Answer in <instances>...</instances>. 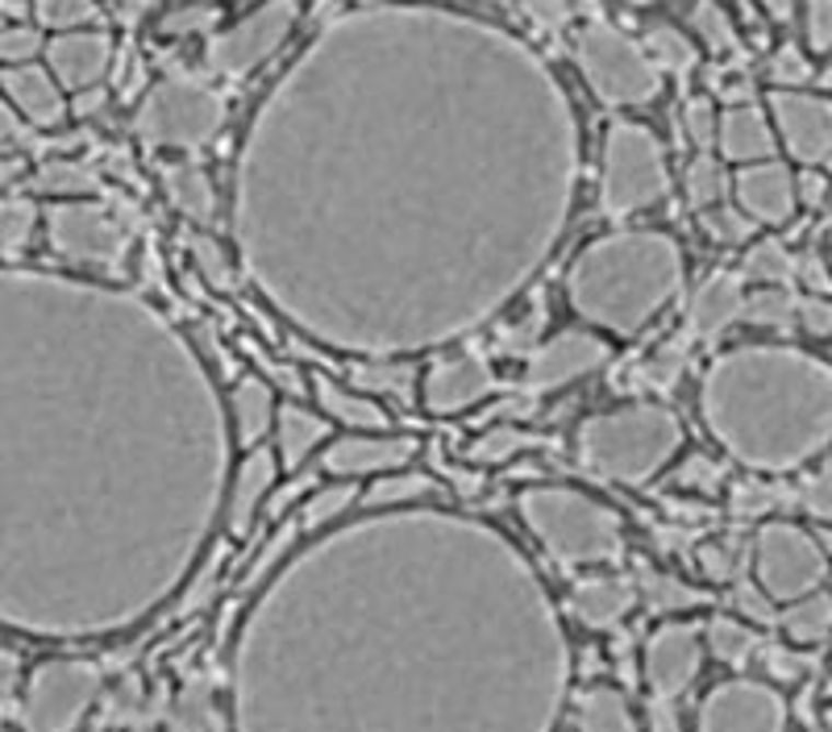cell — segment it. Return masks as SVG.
Returning a JSON list of instances; mask_svg holds the SVG:
<instances>
[{"instance_id":"83f0119b","label":"cell","mask_w":832,"mask_h":732,"mask_svg":"<svg viewBox=\"0 0 832 732\" xmlns=\"http://www.w3.org/2000/svg\"><path fill=\"white\" fill-rule=\"evenodd\" d=\"M683 362H686V346L683 341H670V346H662L654 358H645V367H637L633 383H637V387H649V392H670V387L683 379Z\"/></svg>"},{"instance_id":"3957f363","label":"cell","mask_w":832,"mask_h":732,"mask_svg":"<svg viewBox=\"0 0 832 732\" xmlns=\"http://www.w3.org/2000/svg\"><path fill=\"white\" fill-rule=\"evenodd\" d=\"M517 503L524 524L558 562H608L621 554V516L575 487H529Z\"/></svg>"},{"instance_id":"5b68a950","label":"cell","mask_w":832,"mask_h":732,"mask_svg":"<svg viewBox=\"0 0 832 732\" xmlns=\"http://www.w3.org/2000/svg\"><path fill=\"white\" fill-rule=\"evenodd\" d=\"M579 63L591 88L608 105H642L658 92V75H654L649 59L624 34L608 30V25H596V30L582 34Z\"/></svg>"},{"instance_id":"ee69618b","label":"cell","mask_w":832,"mask_h":732,"mask_svg":"<svg viewBox=\"0 0 832 732\" xmlns=\"http://www.w3.org/2000/svg\"><path fill=\"white\" fill-rule=\"evenodd\" d=\"M524 13H529L538 25L558 30V25L570 18V4H566V0H524Z\"/></svg>"},{"instance_id":"ffe728a7","label":"cell","mask_w":832,"mask_h":732,"mask_svg":"<svg viewBox=\"0 0 832 732\" xmlns=\"http://www.w3.org/2000/svg\"><path fill=\"white\" fill-rule=\"evenodd\" d=\"M312 396H316V404H321L333 420H342V425H350V429H388V413H383L371 396L350 392V387H342L337 379L321 375V371L312 375Z\"/></svg>"},{"instance_id":"bcb514c9","label":"cell","mask_w":832,"mask_h":732,"mask_svg":"<svg viewBox=\"0 0 832 732\" xmlns=\"http://www.w3.org/2000/svg\"><path fill=\"white\" fill-rule=\"evenodd\" d=\"M686 129H691L695 142H707V138H712V113H707L704 101H695V105L686 108Z\"/></svg>"},{"instance_id":"d6a6232c","label":"cell","mask_w":832,"mask_h":732,"mask_svg":"<svg viewBox=\"0 0 832 732\" xmlns=\"http://www.w3.org/2000/svg\"><path fill=\"white\" fill-rule=\"evenodd\" d=\"M649 50H654V59L662 67H674V71H686V67L695 63V50L683 43V34H674V30H654L649 34Z\"/></svg>"},{"instance_id":"e575fe53","label":"cell","mask_w":832,"mask_h":732,"mask_svg":"<svg viewBox=\"0 0 832 732\" xmlns=\"http://www.w3.org/2000/svg\"><path fill=\"white\" fill-rule=\"evenodd\" d=\"M645 595L654 607H686V604H700V595L691 586L674 583V579H662V574H645Z\"/></svg>"},{"instance_id":"8fae6325","label":"cell","mask_w":832,"mask_h":732,"mask_svg":"<svg viewBox=\"0 0 832 732\" xmlns=\"http://www.w3.org/2000/svg\"><path fill=\"white\" fill-rule=\"evenodd\" d=\"M291 25V4L275 0L267 9H258L250 22H242L233 34H226L221 43H212V63L221 71H246L250 63L267 59L270 50L279 46V38L288 34Z\"/></svg>"},{"instance_id":"7a4b0ae2","label":"cell","mask_w":832,"mask_h":732,"mask_svg":"<svg viewBox=\"0 0 832 732\" xmlns=\"http://www.w3.org/2000/svg\"><path fill=\"white\" fill-rule=\"evenodd\" d=\"M683 445V420L662 404H624L600 417H587L575 438L579 470L600 483L642 487Z\"/></svg>"},{"instance_id":"4fadbf2b","label":"cell","mask_w":832,"mask_h":732,"mask_svg":"<svg viewBox=\"0 0 832 732\" xmlns=\"http://www.w3.org/2000/svg\"><path fill=\"white\" fill-rule=\"evenodd\" d=\"M741 316V283L732 275H716L707 279L704 288L695 292L691 309H686V334H695L700 341L720 337Z\"/></svg>"},{"instance_id":"cb8c5ba5","label":"cell","mask_w":832,"mask_h":732,"mask_svg":"<svg viewBox=\"0 0 832 732\" xmlns=\"http://www.w3.org/2000/svg\"><path fill=\"white\" fill-rule=\"evenodd\" d=\"M434 496H441L437 479L420 475V470H392V475H383L379 483L367 487L362 503H367V508H395V503L434 500Z\"/></svg>"},{"instance_id":"f6af8a7d","label":"cell","mask_w":832,"mask_h":732,"mask_svg":"<svg viewBox=\"0 0 832 732\" xmlns=\"http://www.w3.org/2000/svg\"><path fill=\"white\" fill-rule=\"evenodd\" d=\"M538 413V399L529 396V392H520V396L504 399L496 408H487V420H508V417H533Z\"/></svg>"},{"instance_id":"4dcf8cb0","label":"cell","mask_w":832,"mask_h":732,"mask_svg":"<svg viewBox=\"0 0 832 732\" xmlns=\"http://www.w3.org/2000/svg\"><path fill=\"white\" fill-rule=\"evenodd\" d=\"M34 230V209L25 200L0 205V254H13L25 246V237Z\"/></svg>"},{"instance_id":"8992f818","label":"cell","mask_w":832,"mask_h":732,"mask_svg":"<svg viewBox=\"0 0 832 732\" xmlns=\"http://www.w3.org/2000/svg\"><path fill=\"white\" fill-rule=\"evenodd\" d=\"M221 126V101L200 84H163L146 101L138 129L154 147H200Z\"/></svg>"},{"instance_id":"603a6c76","label":"cell","mask_w":832,"mask_h":732,"mask_svg":"<svg viewBox=\"0 0 832 732\" xmlns=\"http://www.w3.org/2000/svg\"><path fill=\"white\" fill-rule=\"evenodd\" d=\"M538 445H545L541 433H529V429H517V425H492V429H483V438L471 441L466 458L475 466H496V462L517 458L520 450H538Z\"/></svg>"},{"instance_id":"2e32d148","label":"cell","mask_w":832,"mask_h":732,"mask_svg":"<svg viewBox=\"0 0 832 732\" xmlns=\"http://www.w3.org/2000/svg\"><path fill=\"white\" fill-rule=\"evenodd\" d=\"M695 662H700V653H695V641H691V628H666L649 646V683L662 695H674V690H683L691 683Z\"/></svg>"},{"instance_id":"8d00e7d4","label":"cell","mask_w":832,"mask_h":732,"mask_svg":"<svg viewBox=\"0 0 832 732\" xmlns=\"http://www.w3.org/2000/svg\"><path fill=\"white\" fill-rule=\"evenodd\" d=\"M246 355L254 358V362H258V367H263V371H267V375L275 379L279 387H288V396H304V383H300V375H296V367H291V362H279V358H270L267 350L258 346V341H246Z\"/></svg>"},{"instance_id":"6da1fadb","label":"cell","mask_w":832,"mask_h":732,"mask_svg":"<svg viewBox=\"0 0 832 732\" xmlns=\"http://www.w3.org/2000/svg\"><path fill=\"white\" fill-rule=\"evenodd\" d=\"M683 288V254L654 230H624L591 242L566 275L570 309L608 334L637 337Z\"/></svg>"},{"instance_id":"52a82bcc","label":"cell","mask_w":832,"mask_h":732,"mask_svg":"<svg viewBox=\"0 0 832 732\" xmlns=\"http://www.w3.org/2000/svg\"><path fill=\"white\" fill-rule=\"evenodd\" d=\"M612 358V346L600 334L587 329H562L550 341H538L529 358H524V375H520V392L541 396V392H558L575 379L600 371L603 362Z\"/></svg>"},{"instance_id":"ba28073f","label":"cell","mask_w":832,"mask_h":732,"mask_svg":"<svg viewBox=\"0 0 832 732\" xmlns=\"http://www.w3.org/2000/svg\"><path fill=\"white\" fill-rule=\"evenodd\" d=\"M50 242L55 251L76 263H96L104 271H117L125 258V230L108 221L101 209L62 205L50 212Z\"/></svg>"},{"instance_id":"ac0fdd59","label":"cell","mask_w":832,"mask_h":732,"mask_svg":"<svg viewBox=\"0 0 832 732\" xmlns=\"http://www.w3.org/2000/svg\"><path fill=\"white\" fill-rule=\"evenodd\" d=\"M4 92H9V101L30 117V121H38V126H55L62 117V101L55 84H50V75L42 71V67H13V71H4Z\"/></svg>"},{"instance_id":"7bdbcfd3","label":"cell","mask_w":832,"mask_h":732,"mask_svg":"<svg viewBox=\"0 0 832 732\" xmlns=\"http://www.w3.org/2000/svg\"><path fill=\"white\" fill-rule=\"evenodd\" d=\"M42 188L50 191H83V188H96V179L88 171L76 167H46L42 171Z\"/></svg>"},{"instance_id":"d4e9b609","label":"cell","mask_w":832,"mask_h":732,"mask_svg":"<svg viewBox=\"0 0 832 732\" xmlns=\"http://www.w3.org/2000/svg\"><path fill=\"white\" fill-rule=\"evenodd\" d=\"M741 200L762 221H783L790 212V188L778 171H749L741 179Z\"/></svg>"},{"instance_id":"484cf974","label":"cell","mask_w":832,"mask_h":732,"mask_svg":"<svg viewBox=\"0 0 832 732\" xmlns=\"http://www.w3.org/2000/svg\"><path fill=\"white\" fill-rule=\"evenodd\" d=\"M354 500H358V487H354V479H342V483H333V487H321V491H312L309 500H304V512H300L296 521H300V528H304V533H312V528L330 524L333 516H342V512H346Z\"/></svg>"},{"instance_id":"30bf717a","label":"cell","mask_w":832,"mask_h":732,"mask_svg":"<svg viewBox=\"0 0 832 732\" xmlns=\"http://www.w3.org/2000/svg\"><path fill=\"white\" fill-rule=\"evenodd\" d=\"M416 458V438H342L321 454V470L333 479L392 475Z\"/></svg>"},{"instance_id":"c3c4849f","label":"cell","mask_w":832,"mask_h":732,"mask_svg":"<svg viewBox=\"0 0 832 732\" xmlns=\"http://www.w3.org/2000/svg\"><path fill=\"white\" fill-rule=\"evenodd\" d=\"M101 101H104V92H96V88H92L88 96L80 92V101H76V113H80V117H83V113H96V108H101Z\"/></svg>"},{"instance_id":"f907efd6","label":"cell","mask_w":832,"mask_h":732,"mask_svg":"<svg viewBox=\"0 0 832 732\" xmlns=\"http://www.w3.org/2000/svg\"><path fill=\"white\" fill-rule=\"evenodd\" d=\"M637 4H642V0H637Z\"/></svg>"},{"instance_id":"4316f807","label":"cell","mask_w":832,"mask_h":732,"mask_svg":"<svg viewBox=\"0 0 832 732\" xmlns=\"http://www.w3.org/2000/svg\"><path fill=\"white\" fill-rule=\"evenodd\" d=\"M579 720L582 732H633V720L624 711L621 695H612V690H587Z\"/></svg>"},{"instance_id":"f1b7e54d","label":"cell","mask_w":832,"mask_h":732,"mask_svg":"<svg viewBox=\"0 0 832 732\" xmlns=\"http://www.w3.org/2000/svg\"><path fill=\"white\" fill-rule=\"evenodd\" d=\"M192 267H196V275L205 279L212 292H229L233 288V271H229L226 251L212 237H205V233L192 237Z\"/></svg>"},{"instance_id":"7c38bea8","label":"cell","mask_w":832,"mask_h":732,"mask_svg":"<svg viewBox=\"0 0 832 732\" xmlns=\"http://www.w3.org/2000/svg\"><path fill=\"white\" fill-rule=\"evenodd\" d=\"M279 454L267 450V445H254L246 454V462L238 466V479H233V496H229V533L233 537H246L250 524H254V512L258 503L267 500L270 483L279 475Z\"/></svg>"},{"instance_id":"d590c367","label":"cell","mask_w":832,"mask_h":732,"mask_svg":"<svg viewBox=\"0 0 832 732\" xmlns=\"http://www.w3.org/2000/svg\"><path fill=\"white\" fill-rule=\"evenodd\" d=\"M316 491V475H304V470H296L279 491H270V500H267V516L270 521H279L284 512H288L291 503L296 500H304V496H312Z\"/></svg>"},{"instance_id":"60d3db41","label":"cell","mask_w":832,"mask_h":732,"mask_svg":"<svg viewBox=\"0 0 832 732\" xmlns=\"http://www.w3.org/2000/svg\"><path fill=\"white\" fill-rule=\"evenodd\" d=\"M704 225H707V233H712L716 242H746L749 237L746 217H737V212H728V209H716Z\"/></svg>"},{"instance_id":"f35d334b","label":"cell","mask_w":832,"mask_h":732,"mask_svg":"<svg viewBox=\"0 0 832 732\" xmlns=\"http://www.w3.org/2000/svg\"><path fill=\"white\" fill-rule=\"evenodd\" d=\"M38 55V34L25 30V25H13V30H0V59L9 63H25Z\"/></svg>"},{"instance_id":"9c48e42d","label":"cell","mask_w":832,"mask_h":732,"mask_svg":"<svg viewBox=\"0 0 832 732\" xmlns=\"http://www.w3.org/2000/svg\"><path fill=\"white\" fill-rule=\"evenodd\" d=\"M492 392H496V375H492V367L478 355L437 358L434 367L425 371V383H420V399H425V408L434 417L466 413V408H475L478 399H487Z\"/></svg>"},{"instance_id":"d6986e66","label":"cell","mask_w":832,"mask_h":732,"mask_svg":"<svg viewBox=\"0 0 832 732\" xmlns=\"http://www.w3.org/2000/svg\"><path fill=\"white\" fill-rule=\"evenodd\" d=\"M350 383H354V392L395 399L400 408H413L416 404V367H408V362H388V358L354 362Z\"/></svg>"},{"instance_id":"74e56055","label":"cell","mask_w":832,"mask_h":732,"mask_svg":"<svg viewBox=\"0 0 832 732\" xmlns=\"http://www.w3.org/2000/svg\"><path fill=\"white\" fill-rule=\"evenodd\" d=\"M749 321H758V325H787L790 321V300L783 292H762L749 300Z\"/></svg>"},{"instance_id":"f546056e","label":"cell","mask_w":832,"mask_h":732,"mask_svg":"<svg viewBox=\"0 0 832 732\" xmlns=\"http://www.w3.org/2000/svg\"><path fill=\"white\" fill-rule=\"evenodd\" d=\"M686 196H691L695 209H707V205H716L725 196V175H720V167L712 159H695L691 163V171H686Z\"/></svg>"},{"instance_id":"ab89813d","label":"cell","mask_w":832,"mask_h":732,"mask_svg":"<svg viewBox=\"0 0 832 732\" xmlns=\"http://www.w3.org/2000/svg\"><path fill=\"white\" fill-rule=\"evenodd\" d=\"M679 483L683 487H700V491H716V483H720V466L704 454H691L683 462V470H679Z\"/></svg>"},{"instance_id":"44dd1931","label":"cell","mask_w":832,"mask_h":732,"mask_svg":"<svg viewBox=\"0 0 832 732\" xmlns=\"http://www.w3.org/2000/svg\"><path fill=\"white\" fill-rule=\"evenodd\" d=\"M575 607L587 625H616L624 612L633 607V591L624 583H612V579H596V583H582L575 591Z\"/></svg>"},{"instance_id":"7dc6e473","label":"cell","mask_w":832,"mask_h":732,"mask_svg":"<svg viewBox=\"0 0 832 732\" xmlns=\"http://www.w3.org/2000/svg\"><path fill=\"white\" fill-rule=\"evenodd\" d=\"M804 321H808L811 334H829L832 329V309L824 304V300H811L808 309H804Z\"/></svg>"},{"instance_id":"836d02e7","label":"cell","mask_w":832,"mask_h":732,"mask_svg":"<svg viewBox=\"0 0 832 732\" xmlns=\"http://www.w3.org/2000/svg\"><path fill=\"white\" fill-rule=\"evenodd\" d=\"M96 9L92 0H38V18L55 30H71V25L88 22Z\"/></svg>"},{"instance_id":"681fc988","label":"cell","mask_w":832,"mask_h":732,"mask_svg":"<svg viewBox=\"0 0 832 732\" xmlns=\"http://www.w3.org/2000/svg\"><path fill=\"white\" fill-rule=\"evenodd\" d=\"M13 133H21V129H18V121H13V117H9V108L0 105V142H9V138H13Z\"/></svg>"},{"instance_id":"7402d4cb","label":"cell","mask_w":832,"mask_h":732,"mask_svg":"<svg viewBox=\"0 0 832 732\" xmlns=\"http://www.w3.org/2000/svg\"><path fill=\"white\" fill-rule=\"evenodd\" d=\"M166 191L192 221L208 225L217 217V196H212V184L200 167H171L166 171Z\"/></svg>"},{"instance_id":"e0dca14e","label":"cell","mask_w":832,"mask_h":732,"mask_svg":"<svg viewBox=\"0 0 832 732\" xmlns=\"http://www.w3.org/2000/svg\"><path fill=\"white\" fill-rule=\"evenodd\" d=\"M229 413H233V433L242 445H258L275 425V396L270 383L258 375H242L229 392Z\"/></svg>"},{"instance_id":"b9f144b4","label":"cell","mask_w":832,"mask_h":732,"mask_svg":"<svg viewBox=\"0 0 832 732\" xmlns=\"http://www.w3.org/2000/svg\"><path fill=\"white\" fill-rule=\"evenodd\" d=\"M749 275H758V279H783L787 275V254L778 251V246H758V251L749 254Z\"/></svg>"},{"instance_id":"9a60e30c","label":"cell","mask_w":832,"mask_h":732,"mask_svg":"<svg viewBox=\"0 0 832 732\" xmlns=\"http://www.w3.org/2000/svg\"><path fill=\"white\" fill-rule=\"evenodd\" d=\"M50 67L59 71L62 84L92 88L108 67V38L101 34H67L50 43Z\"/></svg>"},{"instance_id":"277c9868","label":"cell","mask_w":832,"mask_h":732,"mask_svg":"<svg viewBox=\"0 0 832 732\" xmlns=\"http://www.w3.org/2000/svg\"><path fill=\"white\" fill-rule=\"evenodd\" d=\"M666 159L662 147L645 126L621 121L608 133L603 147V184L600 200L608 217H633V212L658 205L666 196Z\"/></svg>"},{"instance_id":"5bb4252c","label":"cell","mask_w":832,"mask_h":732,"mask_svg":"<svg viewBox=\"0 0 832 732\" xmlns=\"http://www.w3.org/2000/svg\"><path fill=\"white\" fill-rule=\"evenodd\" d=\"M325 438H330V425L316 417V413H309V408L284 404V408L275 413V454H279L288 475H296Z\"/></svg>"},{"instance_id":"1f68e13d","label":"cell","mask_w":832,"mask_h":732,"mask_svg":"<svg viewBox=\"0 0 832 732\" xmlns=\"http://www.w3.org/2000/svg\"><path fill=\"white\" fill-rule=\"evenodd\" d=\"M545 329V309H533V313L524 316V321H517V325H508L504 334L496 337V346H499V355H529L533 346H538V334Z\"/></svg>"}]
</instances>
